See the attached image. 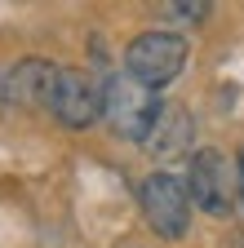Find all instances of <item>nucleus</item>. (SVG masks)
I'll list each match as a JSON object with an SVG mask.
<instances>
[{
	"label": "nucleus",
	"instance_id": "2",
	"mask_svg": "<svg viewBox=\"0 0 244 248\" xmlns=\"http://www.w3.org/2000/svg\"><path fill=\"white\" fill-rule=\"evenodd\" d=\"M182 67H187V40L173 36V31H142L125 49V71L151 89L169 84Z\"/></svg>",
	"mask_w": 244,
	"mask_h": 248
},
{
	"label": "nucleus",
	"instance_id": "8",
	"mask_svg": "<svg viewBox=\"0 0 244 248\" xmlns=\"http://www.w3.org/2000/svg\"><path fill=\"white\" fill-rule=\"evenodd\" d=\"M169 14H182V18H204L209 5H169Z\"/></svg>",
	"mask_w": 244,
	"mask_h": 248
},
{
	"label": "nucleus",
	"instance_id": "1",
	"mask_svg": "<svg viewBox=\"0 0 244 248\" xmlns=\"http://www.w3.org/2000/svg\"><path fill=\"white\" fill-rule=\"evenodd\" d=\"M160 107L164 102L156 98V89L142 84V80H133L129 71L125 76H111L102 84V115L111 120V129L120 138H129V142H146V133H151V124H156Z\"/></svg>",
	"mask_w": 244,
	"mask_h": 248
},
{
	"label": "nucleus",
	"instance_id": "7",
	"mask_svg": "<svg viewBox=\"0 0 244 248\" xmlns=\"http://www.w3.org/2000/svg\"><path fill=\"white\" fill-rule=\"evenodd\" d=\"M53 76H58V67H49V62H40V58H27V62H18V67L5 76L0 98L14 102V107H40V102L49 107Z\"/></svg>",
	"mask_w": 244,
	"mask_h": 248
},
{
	"label": "nucleus",
	"instance_id": "5",
	"mask_svg": "<svg viewBox=\"0 0 244 248\" xmlns=\"http://www.w3.org/2000/svg\"><path fill=\"white\" fill-rule=\"evenodd\" d=\"M49 111L67 129H89L102 115V89L94 84V76H84L76 67H58L53 89H49Z\"/></svg>",
	"mask_w": 244,
	"mask_h": 248
},
{
	"label": "nucleus",
	"instance_id": "4",
	"mask_svg": "<svg viewBox=\"0 0 244 248\" xmlns=\"http://www.w3.org/2000/svg\"><path fill=\"white\" fill-rule=\"evenodd\" d=\"M187 191H191V204H200L204 213L213 217H227L235 208V191H240V177L231 169V160L222 151H195L191 155V177H187Z\"/></svg>",
	"mask_w": 244,
	"mask_h": 248
},
{
	"label": "nucleus",
	"instance_id": "6",
	"mask_svg": "<svg viewBox=\"0 0 244 248\" xmlns=\"http://www.w3.org/2000/svg\"><path fill=\"white\" fill-rule=\"evenodd\" d=\"M191 111L187 107H178V102H169V107H160V115H156V124H151V133H146V151H151V160H182V155L191 151Z\"/></svg>",
	"mask_w": 244,
	"mask_h": 248
},
{
	"label": "nucleus",
	"instance_id": "3",
	"mask_svg": "<svg viewBox=\"0 0 244 248\" xmlns=\"http://www.w3.org/2000/svg\"><path fill=\"white\" fill-rule=\"evenodd\" d=\"M138 200H142V213L156 235L164 239H182L191 226V191L187 182L173 177V173H151L142 186H138Z\"/></svg>",
	"mask_w": 244,
	"mask_h": 248
},
{
	"label": "nucleus",
	"instance_id": "9",
	"mask_svg": "<svg viewBox=\"0 0 244 248\" xmlns=\"http://www.w3.org/2000/svg\"><path fill=\"white\" fill-rule=\"evenodd\" d=\"M235 173H240V200H244V151H240V164H235Z\"/></svg>",
	"mask_w": 244,
	"mask_h": 248
}]
</instances>
